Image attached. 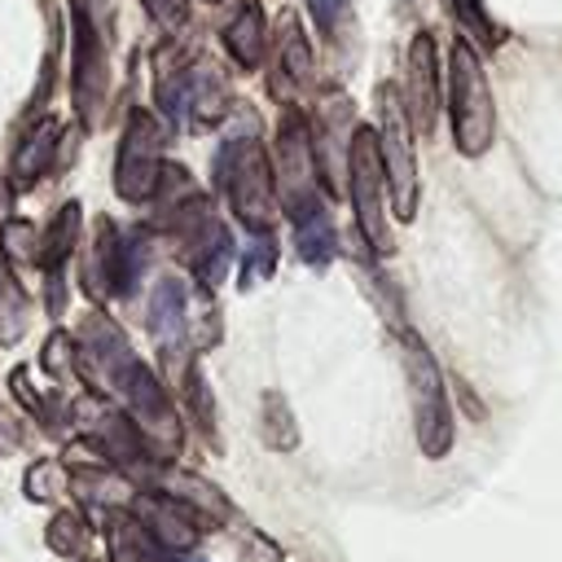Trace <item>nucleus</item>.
Returning a JSON list of instances; mask_svg holds the SVG:
<instances>
[{
    "mask_svg": "<svg viewBox=\"0 0 562 562\" xmlns=\"http://www.w3.org/2000/svg\"><path fill=\"white\" fill-rule=\"evenodd\" d=\"M26 321H31V299H26V290L18 285L13 268L0 259V342L13 347V342L26 334Z\"/></svg>",
    "mask_w": 562,
    "mask_h": 562,
    "instance_id": "28",
    "label": "nucleus"
},
{
    "mask_svg": "<svg viewBox=\"0 0 562 562\" xmlns=\"http://www.w3.org/2000/svg\"><path fill=\"white\" fill-rule=\"evenodd\" d=\"M110 562H176L171 549H162L132 514L110 518Z\"/></svg>",
    "mask_w": 562,
    "mask_h": 562,
    "instance_id": "24",
    "label": "nucleus"
},
{
    "mask_svg": "<svg viewBox=\"0 0 562 562\" xmlns=\"http://www.w3.org/2000/svg\"><path fill=\"white\" fill-rule=\"evenodd\" d=\"M378 105V154H382V176H386V198L400 220L417 215V154H413V123L404 114L400 88L378 83L373 92Z\"/></svg>",
    "mask_w": 562,
    "mask_h": 562,
    "instance_id": "7",
    "label": "nucleus"
},
{
    "mask_svg": "<svg viewBox=\"0 0 562 562\" xmlns=\"http://www.w3.org/2000/svg\"><path fill=\"white\" fill-rule=\"evenodd\" d=\"M79 430H83L88 448H92L97 457H105V461H110L119 474H127V479H136V470H154V465H158V461L145 452L136 426L127 422V413H114V408L97 404V408L83 417Z\"/></svg>",
    "mask_w": 562,
    "mask_h": 562,
    "instance_id": "13",
    "label": "nucleus"
},
{
    "mask_svg": "<svg viewBox=\"0 0 562 562\" xmlns=\"http://www.w3.org/2000/svg\"><path fill=\"white\" fill-rule=\"evenodd\" d=\"M220 40L241 70H259L268 57V22H263L259 0H237V9L220 26Z\"/></svg>",
    "mask_w": 562,
    "mask_h": 562,
    "instance_id": "18",
    "label": "nucleus"
},
{
    "mask_svg": "<svg viewBox=\"0 0 562 562\" xmlns=\"http://www.w3.org/2000/svg\"><path fill=\"white\" fill-rule=\"evenodd\" d=\"M22 492H26V501H35V505H57V501H66V492H70V470H66L61 461H53V457L31 461L26 474H22Z\"/></svg>",
    "mask_w": 562,
    "mask_h": 562,
    "instance_id": "29",
    "label": "nucleus"
},
{
    "mask_svg": "<svg viewBox=\"0 0 562 562\" xmlns=\"http://www.w3.org/2000/svg\"><path fill=\"white\" fill-rule=\"evenodd\" d=\"M307 4V13H312V22H316V31L321 35H338V26L347 22V13H351V0H303Z\"/></svg>",
    "mask_w": 562,
    "mask_h": 562,
    "instance_id": "35",
    "label": "nucleus"
},
{
    "mask_svg": "<svg viewBox=\"0 0 562 562\" xmlns=\"http://www.w3.org/2000/svg\"><path fill=\"white\" fill-rule=\"evenodd\" d=\"M154 487L162 492V496H171L198 527H220V522H228V514H233V505H228V496L211 483V479H202V474H189V470H171V474H158L154 479Z\"/></svg>",
    "mask_w": 562,
    "mask_h": 562,
    "instance_id": "16",
    "label": "nucleus"
},
{
    "mask_svg": "<svg viewBox=\"0 0 562 562\" xmlns=\"http://www.w3.org/2000/svg\"><path fill=\"white\" fill-rule=\"evenodd\" d=\"M448 119H452V145L465 158H479L492 149L496 136V105L483 75V61L474 44L457 40L448 53Z\"/></svg>",
    "mask_w": 562,
    "mask_h": 562,
    "instance_id": "3",
    "label": "nucleus"
},
{
    "mask_svg": "<svg viewBox=\"0 0 562 562\" xmlns=\"http://www.w3.org/2000/svg\"><path fill=\"white\" fill-rule=\"evenodd\" d=\"M57 145H61V119H40L31 132H26V140L13 149V162H9V180H13V189H31L61 154H57Z\"/></svg>",
    "mask_w": 562,
    "mask_h": 562,
    "instance_id": "19",
    "label": "nucleus"
},
{
    "mask_svg": "<svg viewBox=\"0 0 562 562\" xmlns=\"http://www.w3.org/2000/svg\"><path fill=\"white\" fill-rule=\"evenodd\" d=\"M404 114L417 132H430L439 119V53H435V35L417 31L408 53H404Z\"/></svg>",
    "mask_w": 562,
    "mask_h": 562,
    "instance_id": "14",
    "label": "nucleus"
},
{
    "mask_svg": "<svg viewBox=\"0 0 562 562\" xmlns=\"http://www.w3.org/2000/svg\"><path fill=\"white\" fill-rule=\"evenodd\" d=\"M154 92H158V114L162 123H189V127H215L224 105H228V88H224V75L202 61V57H189V61H167V48L158 57V70H154Z\"/></svg>",
    "mask_w": 562,
    "mask_h": 562,
    "instance_id": "5",
    "label": "nucleus"
},
{
    "mask_svg": "<svg viewBox=\"0 0 562 562\" xmlns=\"http://www.w3.org/2000/svg\"><path fill=\"white\" fill-rule=\"evenodd\" d=\"M119 400H123V413H127V422L136 426L145 452H149L158 465L171 461V457L184 448L180 413H176L167 386L158 382V373H154L149 364H140V360L132 364V373H127L123 386H119Z\"/></svg>",
    "mask_w": 562,
    "mask_h": 562,
    "instance_id": "8",
    "label": "nucleus"
},
{
    "mask_svg": "<svg viewBox=\"0 0 562 562\" xmlns=\"http://www.w3.org/2000/svg\"><path fill=\"white\" fill-rule=\"evenodd\" d=\"M22 443H26V426L18 422V413H13V408H4V404H0V457L22 452Z\"/></svg>",
    "mask_w": 562,
    "mask_h": 562,
    "instance_id": "37",
    "label": "nucleus"
},
{
    "mask_svg": "<svg viewBox=\"0 0 562 562\" xmlns=\"http://www.w3.org/2000/svg\"><path fill=\"white\" fill-rule=\"evenodd\" d=\"M162 549H171V553H189L193 544H198V522L171 501V496H162L158 487H149V492H136V501H132V509H127Z\"/></svg>",
    "mask_w": 562,
    "mask_h": 562,
    "instance_id": "15",
    "label": "nucleus"
},
{
    "mask_svg": "<svg viewBox=\"0 0 562 562\" xmlns=\"http://www.w3.org/2000/svg\"><path fill=\"white\" fill-rule=\"evenodd\" d=\"M9 391H13V395L26 404V413H31V417H40V426H44V430H53V435H61V430H66L70 404H61L57 395H44V391L31 382V369H26V364H22V369H13Z\"/></svg>",
    "mask_w": 562,
    "mask_h": 562,
    "instance_id": "26",
    "label": "nucleus"
},
{
    "mask_svg": "<svg viewBox=\"0 0 562 562\" xmlns=\"http://www.w3.org/2000/svg\"><path fill=\"white\" fill-rule=\"evenodd\" d=\"M448 13H452V22L465 31V44L474 40V44H501V26L487 18V9H483V0H448Z\"/></svg>",
    "mask_w": 562,
    "mask_h": 562,
    "instance_id": "34",
    "label": "nucleus"
},
{
    "mask_svg": "<svg viewBox=\"0 0 562 562\" xmlns=\"http://www.w3.org/2000/svg\"><path fill=\"white\" fill-rule=\"evenodd\" d=\"M70 496L79 501V509H110V518L114 514H123V509H132V501H136V483L127 479V474H119V470H70Z\"/></svg>",
    "mask_w": 562,
    "mask_h": 562,
    "instance_id": "20",
    "label": "nucleus"
},
{
    "mask_svg": "<svg viewBox=\"0 0 562 562\" xmlns=\"http://www.w3.org/2000/svg\"><path fill=\"white\" fill-rule=\"evenodd\" d=\"M272 184H277V202L281 215H303L307 206H321V162H316V145H312V123L299 105H281L277 119V136H272Z\"/></svg>",
    "mask_w": 562,
    "mask_h": 562,
    "instance_id": "4",
    "label": "nucleus"
},
{
    "mask_svg": "<svg viewBox=\"0 0 562 562\" xmlns=\"http://www.w3.org/2000/svg\"><path fill=\"white\" fill-rule=\"evenodd\" d=\"M44 540H48V549H53L57 558L88 562V553H92V522H88L83 509H61V514H53Z\"/></svg>",
    "mask_w": 562,
    "mask_h": 562,
    "instance_id": "25",
    "label": "nucleus"
},
{
    "mask_svg": "<svg viewBox=\"0 0 562 562\" xmlns=\"http://www.w3.org/2000/svg\"><path fill=\"white\" fill-rule=\"evenodd\" d=\"M241 558H246V562H285L281 544H277V540H268V536H263V531H255V527H246V531H241Z\"/></svg>",
    "mask_w": 562,
    "mask_h": 562,
    "instance_id": "36",
    "label": "nucleus"
},
{
    "mask_svg": "<svg viewBox=\"0 0 562 562\" xmlns=\"http://www.w3.org/2000/svg\"><path fill=\"white\" fill-rule=\"evenodd\" d=\"M0 259L9 268H35L40 263V233L26 220H9L0 224Z\"/></svg>",
    "mask_w": 562,
    "mask_h": 562,
    "instance_id": "32",
    "label": "nucleus"
},
{
    "mask_svg": "<svg viewBox=\"0 0 562 562\" xmlns=\"http://www.w3.org/2000/svg\"><path fill=\"white\" fill-rule=\"evenodd\" d=\"M44 299H48V316H61V312H66V285H61V268H57V272H48Z\"/></svg>",
    "mask_w": 562,
    "mask_h": 562,
    "instance_id": "39",
    "label": "nucleus"
},
{
    "mask_svg": "<svg viewBox=\"0 0 562 562\" xmlns=\"http://www.w3.org/2000/svg\"><path fill=\"white\" fill-rule=\"evenodd\" d=\"M290 224H294V250H299V259L307 268H329L334 263V250H338V233H334V220H329L325 202L321 206H307Z\"/></svg>",
    "mask_w": 562,
    "mask_h": 562,
    "instance_id": "22",
    "label": "nucleus"
},
{
    "mask_svg": "<svg viewBox=\"0 0 562 562\" xmlns=\"http://www.w3.org/2000/svg\"><path fill=\"white\" fill-rule=\"evenodd\" d=\"M162 145H167V123L154 110H132L114 149V193L123 202H154L167 167Z\"/></svg>",
    "mask_w": 562,
    "mask_h": 562,
    "instance_id": "9",
    "label": "nucleus"
},
{
    "mask_svg": "<svg viewBox=\"0 0 562 562\" xmlns=\"http://www.w3.org/2000/svg\"><path fill=\"white\" fill-rule=\"evenodd\" d=\"M145 9H149L167 31L184 26V18H189V0H145Z\"/></svg>",
    "mask_w": 562,
    "mask_h": 562,
    "instance_id": "38",
    "label": "nucleus"
},
{
    "mask_svg": "<svg viewBox=\"0 0 562 562\" xmlns=\"http://www.w3.org/2000/svg\"><path fill=\"white\" fill-rule=\"evenodd\" d=\"M272 272H277V241H272V233H250V237H246V250H241L237 285L250 290V285L268 281Z\"/></svg>",
    "mask_w": 562,
    "mask_h": 562,
    "instance_id": "33",
    "label": "nucleus"
},
{
    "mask_svg": "<svg viewBox=\"0 0 562 562\" xmlns=\"http://www.w3.org/2000/svg\"><path fill=\"white\" fill-rule=\"evenodd\" d=\"M272 57H277V66H272L277 92H281V83H285V92L312 88V79H316V53H312L307 31H303V22L294 13H281V22H277V53Z\"/></svg>",
    "mask_w": 562,
    "mask_h": 562,
    "instance_id": "17",
    "label": "nucleus"
},
{
    "mask_svg": "<svg viewBox=\"0 0 562 562\" xmlns=\"http://www.w3.org/2000/svg\"><path fill=\"white\" fill-rule=\"evenodd\" d=\"M75 360H79V378L97 391H110L119 395L123 378L132 373V364L140 360L127 342V334L101 312L92 307L83 321H79V334H75Z\"/></svg>",
    "mask_w": 562,
    "mask_h": 562,
    "instance_id": "11",
    "label": "nucleus"
},
{
    "mask_svg": "<svg viewBox=\"0 0 562 562\" xmlns=\"http://www.w3.org/2000/svg\"><path fill=\"white\" fill-rule=\"evenodd\" d=\"M400 351H404V382H408L417 448L426 457H448V448H452V404H448V391H443V373H439L430 347L413 329L400 334Z\"/></svg>",
    "mask_w": 562,
    "mask_h": 562,
    "instance_id": "6",
    "label": "nucleus"
},
{
    "mask_svg": "<svg viewBox=\"0 0 562 562\" xmlns=\"http://www.w3.org/2000/svg\"><path fill=\"white\" fill-rule=\"evenodd\" d=\"M119 250H123V228L101 215L92 250H88V263H83V290L92 299H105V294L119 299Z\"/></svg>",
    "mask_w": 562,
    "mask_h": 562,
    "instance_id": "21",
    "label": "nucleus"
},
{
    "mask_svg": "<svg viewBox=\"0 0 562 562\" xmlns=\"http://www.w3.org/2000/svg\"><path fill=\"white\" fill-rule=\"evenodd\" d=\"M145 329L158 347V360L167 369L176 364H189L184 360V347L193 338V316H189V290L180 277H158L154 290H149V303H145Z\"/></svg>",
    "mask_w": 562,
    "mask_h": 562,
    "instance_id": "12",
    "label": "nucleus"
},
{
    "mask_svg": "<svg viewBox=\"0 0 562 562\" xmlns=\"http://www.w3.org/2000/svg\"><path fill=\"white\" fill-rule=\"evenodd\" d=\"M347 193H351V211L356 224L364 233V241L378 255L395 250V237L386 228V176H382V154H378V132L373 127H356L351 145H347Z\"/></svg>",
    "mask_w": 562,
    "mask_h": 562,
    "instance_id": "10",
    "label": "nucleus"
},
{
    "mask_svg": "<svg viewBox=\"0 0 562 562\" xmlns=\"http://www.w3.org/2000/svg\"><path fill=\"white\" fill-rule=\"evenodd\" d=\"M259 439L272 448V452H290L299 448V422L285 404L281 391H263V404H259Z\"/></svg>",
    "mask_w": 562,
    "mask_h": 562,
    "instance_id": "27",
    "label": "nucleus"
},
{
    "mask_svg": "<svg viewBox=\"0 0 562 562\" xmlns=\"http://www.w3.org/2000/svg\"><path fill=\"white\" fill-rule=\"evenodd\" d=\"M110 44L114 4L70 0V105L83 127H101L110 110Z\"/></svg>",
    "mask_w": 562,
    "mask_h": 562,
    "instance_id": "1",
    "label": "nucleus"
},
{
    "mask_svg": "<svg viewBox=\"0 0 562 562\" xmlns=\"http://www.w3.org/2000/svg\"><path fill=\"white\" fill-rule=\"evenodd\" d=\"M180 373H184V378H180V400H184L193 426H198L206 439H215V395H211V386H206L198 360H189Z\"/></svg>",
    "mask_w": 562,
    "mask_h": 562,
    "instance_id": "30",
    "label": "nucleus"
},
{
    "mask_svg": "<svg viewBox=\"0 0 562 562\" xmlns=\"http://www.w3.org/2000/svg\"><path fill=\"white\" fill-rule=\"evenodd\" d=\"M211 180L228 198V206L246 224V233H272L281 202H277V184H272V162L255 132L220 140Z\"/></svg>",
    "mask_w": 562,
    "mask_h": 562,
    "instance_id": "2",
    "label": "nucleus"
},
{
    "mask_svg": "<svg viewBox=\"0 0 562 562\" xmlns=\"http://www.w3.org/2000/svg\"><path fill=\"white\" fill-rule=\"evenodd\" d=\"M40 369H44L61 391L83 386L79 360H75V338H70L66 329H53V334H48V342H44V351H40Z\"/></svg>",
    "mask_w": 562,
    "mask_h": 562,
    "instance_id": "31",
    "label": "nucleus"
},
{
    "mask_svg": "<svg viewBox=\"0 0 562 562\" xmlns=\"http://www.w3.org/2000/svg\"><path fill=\"white\" fill-rule=\"evenodd\" d=\"M79 228H83V206H79V202H61V206L53 211L48 228L40 233V268H44V272H57V268L75 255Z\"/></svg>",
    "mask_w": 562,
    "mask_h": 562,
    "instance_id": "23",
    "label": "nucleus"
}]
</instances>
